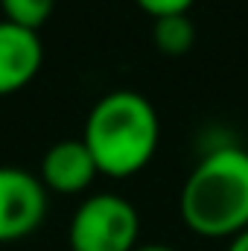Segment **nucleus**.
<instances>
[{"instance_id":"1","label":"nucleus","mask_w":248,"mask_h":251,"mask_svg":"<svg viewBox=\"0 0 248 251\" xmlns=\"http://www.w3.org/2000/svg\"><path fill=\"white\" fill-rule=\"evenodd\" d=\"M161 140L155 105L137 91H111L88 111L82 143L88 146L97 170L111 178L140 173Z\"/></svg>"},{"instance_id":"2","label":"nucleus","mask_w":248,"mask_h":251,"mask_svg":"<svg viewBox=\"0 0 248 251\" xmlns=\"http://www.w3.org/2000/svg\"><path fill=\"white\" fill-rule=\"evenodd\" d=\"M178 210L198 237H237L248 231V152L222 146L207 152L187 176Z\"/></svg>"},{"instance_id":"3","label":"nucleus","mask_w":248,"mask_h":251,"mask_svg":"<svg viewBox=\"0 0 248 251\" xmlns=\"http://www.w3.org/2000/svg\"><path fill=\"white\" fill-rule=\"evenodd\" d=\"M140 216L131 201L114 193L88 196L67 228L70 251H137Z\"/></svg>"},{"instance_id":"4","label":"nucleus","mask_w":248,"mask_h":251,"mask_svg":"<svg viewBox=\"0 0 248 251\" xmlns=\"http://www.w3.org/2000/svg\"><path fill=\"white\" fill-rule=\"evenodd\" d=\"M47 216V190L21 167H0V243L29 237Z\"/></svg>"},{"instance_id":"5","label":"nucleus","mask_w":248,"mask_h":251,"mask_svg":"<svg viewBox=\"0 0 248 251\" xmlns=\"http://www.w3.org/2000/svg\"><path fill=\"white\" fill-rule=\"evenodd\" d=\"M44 64L38 32L0 21V97L26 88Z\"/></svg>"},{"instance_id":"6","label":"nucleus","mask_w":248,"mask_h":251,"mask_svg":"<svg viewBox=\"0 0 248 251\" xmlns=\"http://www.w3.org/2000/svg\"><path fill=\"white\" fill-rule=\"evenodd\" d=\"M94 176H99V170H97L88 146L82 143V137L53 143L44 152L41 170H38V178H41L44 190L62 193V196H73V193L88 190Z\"/></svg>"},{"instance_id":"7","label":"nucleus","mask_w":248,"mask_h":251,"mask_svg":"<svg viewBox=\"0 0 248 251\" xmlns=\"http://www.w3.org/2000/svg\"><path fill=\"white\" fill-rule=\"evenodd\" d=\"M152 41H155L158 53H164L170 59L184 56L187 50L193 47V41H196V26H193L190 15H167V18H158L155 26H152Z\"/></svg>"},{"instance_id":"8","label":"nucleus","mask_w":248,"mask_h":251,"mask_svg":"<svg viewBox=\"0 0 248 251\" xmlns=\"http://www.w3.org/2000/svg\"><path fill=\"white\" fill-rule=\"evenodd\" d=\"M0 9H3V21L38 32L50 21L56 0H0Z\"/></svg>"},{"instance_id":"9","label":"nucleus","mask_w":248,"mask_h":251,"mask_svg":"<svg viewBox=\"0 0 248 251\" xmlns=\"http://www.w3.org/2000/svg\"><path fill=\"white\" fill-rule=\"evenodd\" d=\"M146 15H152V21L167 18V15H187L190 6L196 0H134Z\"/></svg>"},{"instance_id":"10","label":"nucleus","mask_w":248,"mask_h":251,"mask_svg":"<svg viewBox=\"0 0 248 251\" xmlns=\"http://www.w3.org/2000/svg\"><path fill=\"white\" fill-rule=\"evenodd\" d=\"M228 251H248V231H243V234H237V237L231 240V246H228Z\"/></svg>"},{"instance_id":"11","label":"nucleus","mask_w":248,"mask_h":251,"mask_svg":"<svg viewBox=\"0 0 248 251\" xmlns=\"http://www.w3.org/2000/svg\"><path fill=\"white\" fill-rule=\"evenodd\" d=\"M137 251H175V249H167V246H137Z\"/></svg>"}]
</instances>
